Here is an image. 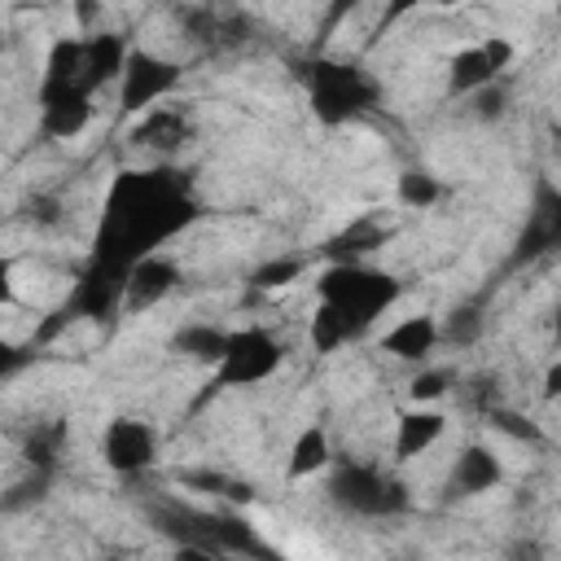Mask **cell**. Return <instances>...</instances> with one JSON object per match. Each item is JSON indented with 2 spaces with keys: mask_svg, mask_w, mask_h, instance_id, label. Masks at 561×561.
Masks as SVG:
<instances>
[{
  "mask_svg": "<svg viewBox=\"0 0 561 561\" xmlns=\"http://www.w3.org/2000/svg\"><path fill=\"white\" fill-rule=\"evenodd\" d=\"M469 101H473V114H478L482 123H491V118H500V114H504V105H508V92H504V83H491V88L473 92Z\"/></svg>",
  "mask_w": 561,
  "mask_h": 561,
  "instance_id": "4316f807",
  "label": "cell"
},
{
  "mask_svg": "<svg viewBox=\"0 0 561 561\" xmlns=\"http://www.w3.org/2000/svg\"><path fill=\"white\" fill-rule=\"evenodd\" d=\"M447 386H451V377H447L443 368H421V373L412 377V386H408V399H412V408H430L434 399L447 394Z\"/></svg>",
  "mask_w": 561,
  "mask_h": 561,
  "instance_id": "d4e9b609",
  "label": "cell"
},
{
  "mask_svg": "<svg viewBox=\"0 0 561 561\" xmlns=\"http://www.w3.org/2000/svg\"><path fill=\"white\" fill-rule=\"evenodd\" d=\"M557 250H561V188L552 180H535L526 219H522L517 241L508 250V272L526 267V263H539Z\"/></svg>",
  "mask_w": 561,
  "mask_h": 561,
  "instance_id": "8992f818",
  "label": "cell"
},
{
  "mask_svg": "<svg viewBox=\"0 0 561 561\" xmlns=\"http://www.w3.org/2000/svg\"><path fill=\"white\" fill-rule=\"evenodd\" d=\"M184 482H188V486H202V491H215V495H224V500H232V504H241V500L250 504V500H254V491H250L245 482H232V478H224V473H206V469H202V473H184Z\"/></svg>",
  "mask_w": 561,
  "mask_h": 561,
  "instance_id": "484cf974",
  "label": "cell"
},
{
  "mask_svg": "<svg viewBox=\"0 0 561 561\" xmlns=\"http://www.w3.org/2000/svg\"><path fill=\"white\" fill-rule=\"evenodd\" d=\"M101 460L118 478H136L158 460V434L140 416H114L101 434Z\"/></svg>",
  "mask_w": 561,
  "mask_h": 561,
  "instance_id": "9c48e42d",
  "label": "cell"
},
{
  "mask_svg": "<svg viewBox=\"0 0 561 561\" xmlns=\"http://www.w3.org/2000/svg\"><path fill=\"white\" fill-rule=\"evenodd\" d=\"M539 394H543L548 403H552V399H561V359H557V364H548V373H543V390H539Z\"/></svg>",
  "mask_w": 561,
  "mask_h": 561,
  "instance_id": "f546056e",
  "label": "cell"
},
{
  "mask_svg": "<svg viewBox=\"0 0 561 561\" xmlns=\"http://www.w3.org/2000/svg\"><path fill=\"white\" fill-rule=\"evenodd\" d=\"M486 421H491L495 430L513 434V438H530V443H539V430H535L530 421H522L517 412H508V408H486Z\"/></svg>",
  "mask_w": 561,
  "mask_h": 561,
  "instance_id": "83f0119b",
  "label": "cell"
},
{
  "mask_svg": "<svg viewBox=\"0 0 561 561\" xmlns=\"http://www.w3.org/2000/svg\"><path fill=\"white\" fill-rule=\"evenodd\" d=\"M167 351L180 355V359H193V364H219L224 351H228V329H215V324H180L171 337H167Z\"/></svg>",
  "mask_w": 561,
  "mask_h": 561,
  "instance_id": "ac0fdd59",
  "label": "cell"
},
{
  "mask_svg": "<svg viewBox=\"0 0 561 561\" xmlns=\"http://www.w3.org/2000/svg\"><path fill=\"white\" fill-rule=\"evenodd\" d=\"M61 451H66V421H48V425H35L22 443V460L31 473H44L53 478L57 465H61Z\"/></svg>",
  "mask_w": 561,
  "mask_h": 561,
  "instance_id": "d6986e66",
  "label": "cell"
},
{
  "mask_svg": "<svg viewBox=\"0 0 561 561\" xmlns=\"http://www.w3.org/2000/svg\"><path fill=\"white\" fill-rule=\"evenodd\" d=\"M329 500L351 517H399L412 504L403 478L368 460H342L329 478Z\"/></svg>",
  "mask_w": 561,
  "mask_h": 561,
  "instance_id": "277c9868",
  "label": "cell"
},
{
  "mask_svg": "<svg viewBox=\"0 0 561 561\" xmlns=\"http://www.w3.org/2000/svg\"><path fill=\"white\" fill-rule=\"evenodd\" d=\"M175 561H232V557H219L206 548H175Z\"/></svg>",
  "mask_w": 561,
  "mask_h": 561,
  "instance_id": "4dcf8cb0",
  "label": "cell"
},
{
  "mask_svg": "<svg viewBox=\"0 0 561 561\" xmlns=\"http://www.w3.org/2000/svg\"><path fill=\"white\" fill-rule=\"evenodd\" d=\"M289 70H294V79L302 83L307 105H311V118H316L320 127L359 123V118H368V114L381 105V83H377V75H373L368 66H359V61L311 53V57L289 61Z\"/></svg>",
  "mask_w": 561,
  "mask_h": 561,
  "instance_id": "7a4b0ae2",
  "label": "cell"
},
{
  "mask_svg": "<svg viewBox=\"0 0 561 561\" xmlns=\"http://www.w3.org/2000/svg\"><path fill=\"white\" fill-rule=\"evenodd\" d=\"M175 285H180V263H175V259H167V254H149V259H140V263L131 267L123 311H127V316L149 311V307H158Z\"/></svg>",
  "mask_w": 561,
  "mask_h": 561,
  "instance_id": "5bb4252c",
  "label": "cell"
},
{
  "mask_svg": "<svg viewBox=\"0 0 561 561\" xmlns=\"http://www.w3.org/2000/svg\"><path fill=\"white\" fill-rule=\"evenodd\" d=\"M386 237H390V228H386L377 215H359V219H351L346 228H337V232L320 245V254H324L329 263H364L373 250L386 245Z\"/></svg>",
  "mask_w": 561,
  "mask_h": 561,
  "instance_id": "9a60e30c",
  "label": "cell"
},
{
  "mask_svg": "<svg viewBox=\"0 0 561 561\" xmlns=\"http://www.w3.org/2000/svg\"><path fill=\"white\" fill-rule=\"evenodd\" d=\"M342 342H351L346 324H342L329 307H320V302H316V316H311V346H316L320 355H333Z\"/></svg>",
  "mask_w": 561,
  "mask_h": 561,
  "instance_id": "cb8c5ba5",
  "label": "cell"
},
{
  "mask_svg": "<svg viewBox=\"0 0 561 561\" xmlns=\"http://www.w3.org/2000/svg\"><path fill=\"white\" fill-rule=\"evenodd\" d=\"M280 359H285V351H280V342L267 329H259V324L232 329L228 333V351L215 364L210 390H245V386H259V381H267L280 368Z\"/></svg>",
  "mask_w": 561,
  "mask_h": 561,
  "instance_id": "5b68a950",
  "label": "cell"
},
{
  "mask_svg": "<svg viewBox=\"0 0 561 561\" xmlns=\"http://www.w3.org/2000/svg\"><path fill=\"white\" fill-rule=\"evenodd\" d=\"M180 61L162 57V53H149V48H131L127 57V70L118 79V101H123V114H149L158 110V101H167L180 83Z\"/></svg>",
  "mask_w": 561,
  "mask_h": 561,
  "instance_id": "52a82bcc",
  "label": "cell"
},
{
  "mask_svg": "<svg viewBox=\"0 0 561 561\" xmlns=\"http://www.w3.org/2000/svg\"><path fill=\"white\" fill-rule=\"evenodd\" d=\"M197 215V193L171 167H123L105 188V206L88 254L136 267L140 259L162 254V245L180 237Z\"/></svg>",
  "mask_w": 561,
  "mask_h": 561,
  "instance_id": "6da1fadb",
  "label": "cell"
},
{
  "mask_svg": "<svg viewBox=\"0 0 561 561\" xmlns=\"http://www.w3.org/2000/svg\"><path fill=\"white\" fill-rule=\"evenodd\" d=\"M552 337L561 342V307H557V320H552Z\"/></svg>",
  "mask_w": 561,
  "mask_h": 561,
  "instance_id": "1f68e13d",
  "label": "cell"
},
{
  "mask_svg": "<svg viewBox=\"0 0 561 561\" xmlns=\"http://www.w3.org/2000/svg\"><path fill=\"white\" fill-rule=\"evenodd\" d=\"M329 460H333L329 430H324V425H307V430H298V438H294V447H289L285 473H289V478H311V473H320Z\"/></svg>",
  "mask_w": 561,
  "mask_h": 561,
  "instance_id": "ffe728a7",
  "label": "cell"
},
{
  "mask_svg": "<svg viewBox=\"0 0 561 561\" xmlns=\"http://www.w3.org/2000/svg\"><path fill=\"white\" fill-rule=\"evenodd\" d=\"M438 342H443V333H438V320L434 316H408L394 329H386L381 351L394 355V359H408V364H425Z\"/></svg>",
  "mask_w": 561,
  "mask_h": 561,
  "instance_id": "2e32d148",
  "label": "cell"
},
{
  "mask_svg": "<svg viewBox=\"0 0 561 561\" xmlns=\"http://www.w3.org/2000/svg\"><path fill=\"white\" fill-rule=\"evenodd\" d=\"M508 66H513V44L504 35H486L482 44H469L447 61V96H473L500 83Z\"/></svg>",
  "mask_w": 561,
  "mask_h": 561,
  "instance_id": "ba28073f",
  "label": "cell"
},
{
  "mask_svg": "<svg viewBox=\"0 0 561 561\" xmlns=\"http://www.w3.org/2000/svg\"><path fill=\"white\" fill-rule=\"evenodd\" d=\"M26 219H31L35 228H57V224H61V202L48 197V193H35V197L26 202Z\"/></svg>",
  "mask_w": 561,
  "mask_h": 561,
  "instance_id": "f1b7e54d",
  "label": "cell"
},
{
  "mask_svg": "<svg viewBox=\"0 0 561 561\" xmlns=\"http://www.w3.org/2000/svg\"><path fill=\"white\" fill-rule=\"evenodd\" d=\"M399 294L403 285L373 263H329L316 276V302L329 307L351 337H364L399 302Z\"/></svg>",
  "mask_w": 561,
  "mask_h": 561,
  "instance_id": "3957f363",
  "label": "cell"
},
{
  "mask_svg": "<svg viewBox=\"0 0 561 561\" xmlns=\"http://www.w3.org/2000/svg\"><path fill=\"white\" fill-rule=\"evenodd\" d=\"M394 193H399L403 206H412V210H430V206L443 197V180H438L430 167H408V171H399Z\"/></svg>",
  "mask_w": 561,
  "mask_h": 561,
  "instance_id": "44dd1931",
  "label": "cell"
},
{
  "mask_svg": "<svg viewBox=\"0 0 561 561\" xmlns=\"http://www.w3.org/2000/svg\"><path fill=\"white\" fill-rule=\"evenodd\" d=\"M35 105H39V131L53 140H75L88 123H92V96L79 88H35Z\"/></svg>",
  "mask_w": 561,
  "mask_h": 561,
  "instance_id": "30bf717a",
  "label": "cell"
},
{
  "mask_svg": "<svg viewBox=\"0 0 561 561\" xmlns=\"http://www.w3.org/2000/svg\"><path fill=\"white\" fill-rule=\"evenodd\" d=\"M504 482V465L486 443H469L456 451L451 469H447V500H469V495H486Z\"/></svg>",
  "mask_w": 561,
  "mask_h": 561,
  "instance_id": "7c38bea8",
  "label": "cell"
},
{
  "mask_svg": "<svg viewBox=\"0 0 561 561\" xmlns=\"http://www.w3.org/2000/svg\"><path fill=\"white\" fill-rule=\"evenodd\" d=\"M438 333H443V342H451V346H473V342L482 337V307H478V302L451 307L447 320L438 324Z\"/></svg>",
  "mask_w": 561,
  "mask_h": 561,
  "instance_id": "7402d4cb",
  "label": "cell"
},
{
  "mask_svg": "<svg viewBox=\"0 0 561 561\" xmlns=\"http://www.w3.org/2000/svg\"><path fill=\"white\" fill-rule=\"evenodd\" d=\"M210 526H215V539H219V548L232 557V561H289L280 548H272L263 535H259V526L245 517V513H237V508H210Z\"/></svg>",
  "mask_w": 561,
  "mask_h": 561,
  "instance_id": "4fadbf2b",
  "label": "cell"
},
{
  "mask_svg": "<svg viewBox=\"0 0 561 561\" xmlns=\"http://www.w3.org/2000/svg\"><path fill=\"white\" fill-rule=\"evenodd\" d=\"M127 140H131L136 149H149V153L175 158V153L193 140V118H188V110H184V105L167 101V105H158V110L140 114V123L131 127V136H127Z\"/></svg>",
  "mask_w": 561,
  "mask_h": 561,
  "instance_id": "8fae6325",
  "label": "cell"
},
{
  "mask_svg": "<svg viewBox=\"0 0 561 561\" xmlns=\"http://www.w3.org/2000/svg\"><path fill=\"white\" fill-rule=\"evenodd\" d=\"M447 430V416L438 408H408L394 425V460H416L425 456Z\"/></svg>",
  "mask_w": 561,
  "mask_h": 561,
  "instance_id": "e0dca14e",
  "label": "cell"
},
{
  "mask_svg": "<svg viewBox=\"0 0 561 561\" xmlns=\"http://www.w3.org/2000/svg\"><path fill=\"white\" fill-rule=\"evenodd\" d=\"M557 18H561V9H557Z\"/></svg>",
  "mask_w": 561,
  "mask_h": 561,
  "instance_id": "d6a6232c",
  "label": "cell"
},
{
  "mask_svg": "<svg viewBox=\"0 0 561 561\" xmlns=\"http://www.w3.org/2000/svg\"><path fill=\"white\" fill-rule=\"evenodd\" d=\"M307 272V259H294V254H285V259H267V263H259L254 272H250V289H285V285H294L298 276Z\"/></svg>",
  "mask_w": 561,
  "mask_h": 561,
  "instance_id": "603a6c76",
  "label": "cell"
}]
</instances>
